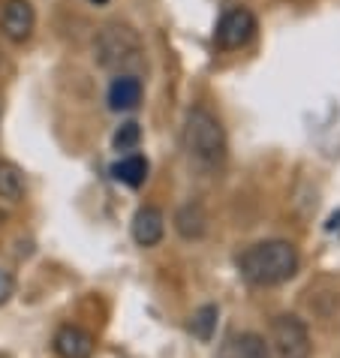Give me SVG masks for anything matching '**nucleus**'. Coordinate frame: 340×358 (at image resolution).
I'll return each instance as SVG.
<instances>
[{"label": "nucleus", "mask_w": 340, "mask_h": 358, "mask_svg": "<svg viewBox=\"0 0 340 358\" xmlns=\"http://www.w3.org/2000/svg\"><path fill=\"white\" fill-rule=\"evenodd\" d=\"M139 55H142V36H139L136 27L124 22H108L97 34L94 61L103 69H127L139 64Z\"/></svg>", "instance_id": "obj_3"}, {"label": "nucleus", "mask_w": 340, "mask_h": 358, "mask_svg": "<svg viewBox=\"0 0 340 358\" xmlns=\"http://www.w3.org/2000/svg\"><path fill=\"white\" fill-rule=\"evenodd\" d=\"M298 262L302 259H298L295 244L271 238V241H259L247 247L238 256V271L253 286H280L298 274Z\"/></svg>", "instance_id": "obj_1"}, {"label": "nucleus", "mask_w": 340, "mask_h": 358, "mask_svg": "<svg viewBox=\"0 0 340 358\" xmlns=\"http://www.w3.org/2000/svg\"><path fill=\"white\" fill-rule=\"evenodd\" d=\"M112 175L127 187H142L148 178V160L142 154H127L121 163L112 166Z\"/></svg>", "instance_id": "obj_12"}, {"label": "nucleus", "mask_w": 340, "mask_h": 358, "mask_svg": "<svg viewBox=\"0 0 340 358\" xmlns=\"http://www.w3.org/2000/svg\"><path fill=\"white\" fill-rule=\"evenodd\" d=\"M0 199L6 202H22L24 199V175L15 163H0Z\"/></svg>", "instance_id": "obj_13"}, {"label": "nucleus", "mask_w": 340, "mask_h": 358, "mask_svg": "<svg viewBox=\"0 0 340 358\" xmlns=\"http://www.w3.org/2000/svg\"><path fill=\"white\" fill-rule=\"evenodd\" d=\"M223 358H271V346L265 343L262 334L241 331L223 346Z\"/></svg>", "instance_id": "obj_11"}, {"label": "nucleus", "mask_w": 340, "mask_h": 358, "mask_svg": "<svg viewBox=\"0 0 340 358\" xmlns=\"http://www.w3.org/2000/svg\"><path fill=\"white\" fill-rule=\"evenodd\" d=\"M36 27V13L31 0H6L3 13H0V31L9 43H24L31 39Z\"/></svg>", "instance_id": "obj_6"}, {"label": "nucleus", "mask_w": 340, "mask_h": 358, "mask_svg": "<svg viewBox=\"0 0 340 358\" xmlns=\"http://www.w3.org/2000/svg\"><path fill=\"white\" fill-rule=\"evenodd\" d=\"M217 316H220V310H217V304H205V307H199V310L190 316V334L196 337V341H202V343H208L214 337V331H217Z\"/></svg>", "instance_id": "obj_14"}, {"label": "nucleus", "mask_w": 340, "mask_h": 358, "mask_svg": "<svg viewBox=\"0 0 340 358\" xmlns=\"http://www.w3.org/2000/svg\"><path fill=\"white\" fill-rule=\"evenodd\" d=\"M253 34H256V15L250 13L247 6H235L220 18L214 39L220 48L232 52V48H244L250 39H253Z\"/></svg>", "instance_id": "obj_5"}, {"label": "nucleus", "mask_w": 340, "mask_h": 358, "mask_svg": "<svg viewBox=\"0 0 340 358\" xmlns=\"http://www.w3.org/2000/svg\"><path fill=\"white\" fill-rule=\"evenodd\" d=\"M13 292H15V280H13V274L0 268V304H6L9 298H13Z\"/></svg>", "instance_id": "obj_16"}, {"label": "nucleus", "mask_w": 340, "mask_h": 358, "mask_svg": "<svg viewBox=\"0 0 340 358\" xmlns=\"http://www.w3.org/2000/svg\"><path fill=\"white\" fill-rule=\"evenodd\" d=\"M271 352L274 358H310V331L295 313H280L271 322Z\"/></svg>", "instance_id": "obj_4"}, {"label": "nucleus", "mask_w": 340, "mask_h": 358, "mask_svg": "<svg viewBox=\"0 0 340 358\" xmlns=\"http://www.w3.org/2000/svg\"><path fill=\"white\" fill-rule=\"evenodd\" d=\"M166 235V217L160 208L154 205H145L139 208L136 217H133V238L139 247H157L160 241H163Z\"/></svg>", "instance_id": "obj_7"}, {"label": "nucleus", "mask_w": 340, "mask_h": 358, "mask_svg": "<svg viewBox=\"0 0 340 358\" xmlns=\"http://www.w3.org/2000/svg\"><path fill=\"white\" fill-rule=\"evenodd\" d=\"M175 229H178V235L184 238V241H199L205 232H208V214H205V208L199 205V202H187L178 208V214H175Z\"/></svg>", "instance_id": "obj_10"}, {"label": "nucleus", "mask_w": 340, "mask_h": 358, "mask_svg": "<svg viewBox=\"0 0 340 358\" xmlns=\"http://www.w3.org/2000/svg\"><path fill=\"white\" fill-rule=\"evenodd\" d=\"M184 148L202 166H217L226 157V130L208 106H193L184 121Z\"/></svg>", "instance_id": "obj_2"}, {"label": "nucleus", "mask_w": 340, "mask_h": 358, "mask_svg": "<svg viewBox=\"0 0 340 358\" xmlns=\"http://www.w3.org/2000/svg\"><path fill=\"white\" fill-rule=\"evenodd\" d=\"M91 3H97V6H103V3H108V0H91Z\"/></svg>", "instance_id": "obj_17"}, {"label": "nucleus", "mask_w": 340, "mask_h": 358, "mask_svg": "<svg viewBox=\"0 0 340 358\" xmlns=\"http://www.w3.org/2000/svg\"><path fill=\"white\" fill-rule=\"evenodd\" d=\"M55 352L61 358H91L94 355V337L78 325H64L55 334Z\"/></svg>", "instance_id": "obj_8"}, {"label": "nucleus", "mask_w": 340, "mask_h": 358, "mask_svg": "<svg viewBox=\"0 0 340 358\" xmlns=\"http://www.w3.org/2000/svg\"><path fill=\"white\" fill-rule=\"evenodd\" d=\"M139 142H142V130H139L136 121H127L118 127V133L112 138V145L118 148V151H133V148H139Z\"/></svg>", "instance_id": "obj_15"}, {"label": "nucleus", "mask_w": 340, "mask_h": 358, "mask_svg": "<svg viewBox=\"0 0 340 358\" xmlns=\"http://www.w3.org/2000/svg\"><path fill=\"white\" fill-rule=\"evenodd\" d=\"M142 103V82L136 76H118L108 85V106L115 112H129Z\"/></svg>", "instance_id": "obj_9"}]
</instances>
